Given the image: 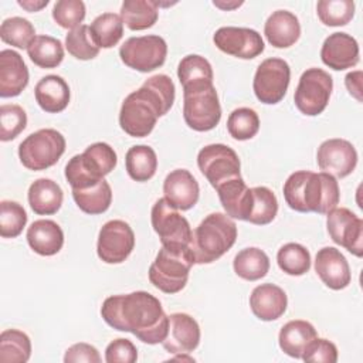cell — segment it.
Masks as SVG:
<instances>
[{
  "label": "cell",
  "instance_id": "cell-1",
  "mask_svg": "<svg viewBox=\"0 0 363 363\" xmlns=\"http://www.w3.org/2000/svg\"><path fill=\"white\" fill-rule=\"evenodd\" d=\"M101 316L111 328L130 332L147 345L162 343L169 329V316L160 301L146 291L108 296L101 306Z\"/></svg>",
  "mask_w": 363,
  "mask_h": 363
},
{
  "label": "cell",
  "instance_id": "cell-2",
  "mask_svg": "<svg viewBox=\"0 0 363 363\" xmlns=\"http://www.w3.org/2000/svg\"><path fill=\"white\" fill-rule=\"evenodd\" d=\"M176 88L170 77L156 74L147 78L142 86L130 92L122 102L119 125L132 138L147 136L157 119L173 106Z\"/></svg>",
  "mask_w": 363,
  "mask_h": 363
},
{
  "label": "cell",
  "instance_id": "cell-3",
  "mask_svg": "<svg viewBox=\"0 0 363 363\" xmlns=\"http://www.w3.org/2000/svg\"><path fill=\"white\" fill-rule=\"evenodd\" d=\"M284 199L295 211L328 214L339 204L340 190L329 173L298 170L284 183Z\"/></svg>",
  "mask_w": 363,
  "mask_h": 363
},
{
  "label": "cell",
  "instance_id": "cell-4",
  "mask_svg": "<svg viewBox=\"0 0 363 363\" xmlns=\"http://www.w3.org/2000/svg\"><path fill=\"white\" fill-rule=\"evenodd\" d=\"M237 240V224L224 213H211L193 231L190 248L196 264H210L221 258Z\"/></svg>",
  "mask_w": 363,
  "mask_h": 363
},
{
  "label": "cell",
  "instance_id": "cell-5",
  "mask_svg": "<svg viewBox=\"0 0 363 363\" xmlns=\"http://www.w3.org/2000/svg\"><path fill=\"white\" fill-rule=\"evenodd\" d=\"M118 162L116 152L105 142L89 145L84 153L72 156L65 164V179L72 190H85L96 186L109 174Z\"/></svg>",
  "mask_w": 363,
  "mask_h": 363
},
{
  "label": "cell",
  "instance_id": "cell-6",
  "mask_svg": "<svg viewBox=\"0 0 363 363\" xmlns=\"http://www.w3.org/2000/svg\"><path fill=\"white\" fill-rule=\"evenodd\" d=\"M194 264L196 259L190 247L162 245L149 267V281L164 294H177L186 286Z\"/></svg>",
  "mask_w": 363,
  "mask_h": 363
},
{
  "label": "cell",
  "instance_id": "cell-7",
  "mask_svg": "<svg viewBox=\"0 0 363 363\" xmlns=\"http://www.w3.org/2000/svg\"><path fill=\"white\" fill-rule=\"evenodd\" d=\"M65 138L57 129H40L30 133L18 145V157L28 170H45L60 160L65 152Z\"/></svg>",
  "mask_w": 363,
  "mask_h": 363
},
{
  "label": "cell",
  "instance_id": "cell-8",
  "mask_svg": "<svg viewBox=\"0 0 363 363\" xmlns=\"http://www.w3.org/2000/svg\"><path fill=\"white\" fill-rule=\"evenodd\" d=\"M332 89L333 79L325 69L308 68L302 72L295 89V106L306 116H316L326 109Z\"/></svg>",
  "mask_w": 363,
  "mask_h": 363
},
{
  "label": "cell",
  "instance_id": "cell-9",
  "mask_svg": "<svg viewBox=\"0 0 363 363\" xmlns=\"http://www.w3.org/2000/svg\"><path fill=\"white\" fill-rule=\"evenodd\" d=\"M183 118L197 132H207L218 125L221 105L214 85L183 92Z\"/></svg>",
  "mask_w": 363,
  "mask_h": 363
},
{
  "label": "cell",
  "instance_id": "cell-10",
  "mask_svg": "<svg viewBox=\"0 0 363 363\" xmlns=\"http://www.w3.org/2000/svg\"><path fill=\"white\" fill-rule=\"evenodd\" d=\"M167 44L156 34L130 37L119 48L122 62L139 72H150L166 61Z\"/></svg>",
  "mask_w": 363,
  "mask_h": 363
},
{
  "label": "cell",
  "instance_id": "cell-11",
  "mask_svg": "<svg viewBox=\"0 0 363 363\" xmlns=\"http://www.w3.org/2000/svg\"><path fill=\"white\" fill-rule=\"evenodd\" d=\"M150 221L163 247H190L193 231L187 218L164 197L153 204Z\"/></svg>",
  "mask_w": 363,
  "mask_h": 363
},
{
  "label": "cell",
  "instance_id": "cell-12",
  "mask_svg": "<svg viewBox=\"0 0 363 363\" xmlns=\"http://www.w3.org/2000/svg\"><path fill=\"white\" fill-rule=\"evenodd\" d=\"M289 81V64L282 58L272 57L264 60L258 65L252 81V89L259 102L274 105L284 99Z\"/></svg>",
  "mask_w": 363,
  "mask_h": 363
},
{
  "label": "cell",
  "instance_id": "cell-13",
  "mask_svg": "<svg viewBox=\"0 0 363 363\" xmlns=\"http://www.w3.org/2000/svg\"><path fill=\"white\" fill-rule=\"evenodd\" d=\"M197 166L214 189L227 180L241 177L238 155L234 149L223 143H211L200 149Z\"/></svg>",
  "mask_w": 363,
  "mask_h": 363
},
{
  "label": "cell",
  "instance_id": "cell-14",
  "mask_svg": "<svg viewBox=\"0 0 363 363\" xmlns=\"http://www.w3.org/2000/svg\"><path fill=\"white\" fill-rule=\"evenodd\" d=\"M135 248V233L123 220L106 221L98 234L96 254L106 264L123 262Z\"/></svg>",
  "mask_w": 363,
  "mask_h": 363
},
{
  "label": "cell",
  "instance_id": "cell-15",
  "mask_svg": "<svg viewBox=\"0 0 363 363\" xmlns=\"http://www.w3.org/2000/svg\"><path fill=\"white\" fill-rule=\"evenodd\" d=\"M328 233L332 241L356 257L363 255V221L346 207H335L328 213Z\"/></svg>",
  "mask_w": 363,
  "mask_h": 363
},
{
  "label": "cell",
  "instance_id": "cell-16",
  "mask_svg": "<svg viewBox=\"0 0 363 363\" xmlns=\"http://www.w3.org/2000/svg\"><path fill=\"white\" fill-rule=\"evenodd\" d=\"M213 41L220 51L241 60H252L265 48L261 34L247 27H220L214 33Z\"/></svg>",
  "mask_w": 363,
  "mask_h": 363
},
{
  "label": "cell",
  "instance_id": "cell-17",
  "mask_svg": "<svg viewBox=\"0 0 363 363\" xmlns=\"http://www.w3.org/2000/svg\"><path fill=\"white\" fill-rule=\"evenodd\" d=\"M316 162L322 172L343 179L354 170L357 152L349 140L333 138L320 143L316 152Z\"/></svg>",
  "mask_w": 363,
  "mask_h": 363
},
{
  "label": "cell",
  "instance_id": "cell-18",
  "mask_svg": "<svg viewBox=\"0 0 363 363\" xmlns=\"http://www.w3.org/2000/svg\"><path fill=\"white\" fill-rule=\"evenodd\" d=\"M200 343V326L197 320L183 312L172 313L169 316V329L164 340L162 342L163 347L172 353H190Z\"/></svg>",
  "mask_w": 363,
  "mask_h": 363
},
{
  "label": "cell",
  "instance_id": "cell-19",
  "mask_svg": "<svg viewBox=\"0 0 363 363\" xmlns=\"http://www.w3.org/2000/svg\"><path fill=\"white\" fill-rule=\"evenodd\" d=\"M315 271L320 281L333 291L345 289L352 281L347 259L335 247H323L318 251Z\"/></svg>",
  "mask_w": 363,
  "mask_h": 363
},
{
  "label": "cell",
  "instance_id": "cell-20",
  "mask_svg": "<svg viewBox=\"0 0 363 363\" xmlns=\"http://www.w3.org/2000/svg\"><path fill=\"white\" fill-rule=\"evenodd\" d=\"M320 58L326 67L335 71L352 68L359 62V44L347 33H332L322 44Z\"/></svg>",
  "mask_w": 363,
  "mask_h": 363
},
{
  "label": "cell",
  "instance_id": "cell-21",
  "mask_svg": "<svg viewBox=\"0 0 363 363\" xmlns=\"http://www.w3.org/2000/svg\"><path fill=\"white\" fill-rule=\"evenodd\" d=\"M164 199L177 210L186 211L199 201L200 187L194 176L186 169L172 170L163 182Z\"/></svg>",
  "mask_w": 363,
  "mask_h": 363
},
{
  "label": "cell",
  "instance_id": "cell-22",
  "mask_svg": "<svg viewBox=\"0 0 363 363\" xmlns=\"http://www.w3.org/2000/svg\"><path fill=\"white\" fill-rule=\"evenodd\" d=\"M288 306L285 291L275 284H261L250 295V308L252 313L265 322L281 318Z\"/></svg>",
  "mask_w": 363,
  "mask_h": 363
},
{
  "label": "cell",
  "instance_id": "cell-23",
  "mask_svg": "<svg viewBox=\"0 0 363 363\" xmlns=\"http://www.w3.org/2000/svg\"><path fill=\"white\" fill-rule=\"evenodd\" d=\"M28 85V68L23 57L14 50L0 52V96L11 98Z\"/></svg>",
  "mask_w": 363,
  "mask_h": 363
},
{
  "label": "cell",
  "instance_id": "cell-24",
  "mask_svg": "<svg viewBox=\"0 0 363 363\" xmlns=\"http://www.w3.org/2000/svg\"><path fill=\"white\" fill-rule=\"evenodd\" d=\"M264 34L272 47L288 48L299 40L301 24L294 13L288 10H277L267 18Z\"/></svg>",
  "mask_w": 363,
  "mask_h": 363
},
{
  "label": "cell",
  "instance_id": "cell-25",
  "mask_svg": "<svg viewBox=\"0 0 363 363\" xmlns=\"http://www.w3.org/2000/svg\"><path fill=\"white\" fill-rule=\"evenodd\" d=\"M34 96L38 106L44 112L58 113L68 106L71 92L67 81L62 77L45 75L37 82Z\"/></svg>",
  "mask_w": 363,
  "mask_h": 363
},
{
  "label": "cell",
  "instance_id": "cell-26",
  "mask_svg": "<svg viewBox=\"0 0 363 363\" xmlns=\"http://www.w3.org/2000/svg\"><path fill=\"white\" fill-rule=\"evenodd\" d=\"M30 248L43 257H51L64 245L62 228L52 220H35L27 230Z\"/></svg>",
  "mask_w": 363,
  "mask_h": 363
},
{
  "label": "cell",
  "instance_id": "cell-27",
  "mask_svg": "<svg viewBox=\"0 0 363 363\" xmlns=\"http://www.w3.org/2000/svg\"><path fill=\"white\" fill-rule=\"evenodd\" d=\"M28 204L38 216L55 214L64 200V193L60 184L51 179H37L28 187Z\"/></svg>",
  "mask_w": 363,
  "mask_h": 363
},
{
  "label": "cell",
  "instance_id": "cell-28",
  "mask_svg": "<svg viewBox=\"0 0 363 363\" xmlns=\"http://www.w3.org/2000/svg\"><path fill=\"white\" fill-rule=\"evenodd\" d=\"M216 191L228 217L244 220V221L247 220L250 199H251V189L245 184L242 177H235L221 183L216 189Z\"/></svg>",
  "mask_w": 363,
  "mask_h": 363
},
{
  "label": "cell",
  "instance_id": "cell-29",
  "mask_svg": "<svg viewBox=\"0 0 363 363\" xmlns=\"http://www.w3.org/2000/svg\"><path fill=\"white\" fill-rule=\"evenodd\" d=\"M318 336L315 326L302 319L289 320L285 323L278 336V343L281 350L295 359H301L305 347Z\"/></svg>",
  "mask_w": 363,
  "mask_h": 363
},
{
  "label": "cell",
  "instance_id": "cell-30",
  "mask_svg": "<svg viewBox=\"0 0 363 363\" xmlns=\"http://www.w3.org/2000/svg\"><path fill=\"white\" fill-rule=\"evenodd\" d=\"M177 77L183 92L213 85V68L208 60L199 54H189L179 62Z\"/></svg>",
  "mask_w": 363,
  "mask_h": 363
},
{
  "label": "cell",
  "instance_id": "cell-31",
  "mask_svg": "<svg viewBox=\"0 0 363 363\" xmlns=\"http://www.w3.org/2000/svg\"><path fill=\"white\" fill-rule=\"evenodd\" d=\"M157 17L159 6L153 0H125L121 6V18L132 31L150 28Z\"/></svg>",
  "mask_w": 363,
  "mask_h": 363
},
{
  "label": "cell",
  "instance_id": "cell-32",
  "mask_svg": "<svg viewBox=\"0 0 363 363\" xmlns=\"http://www.w3.org/2000/svg\"><path fill=\"white\" fill-rule=\"evenodd\" d=\"M126 172L135 182L150 180L157 170L156 152L147 145L132 146L125 156Z\"/></svg>",
  "mask_w": 363,
  "mask_h": 363
},
{
  "label": "cell",
  "instance_id": "cell-33",
  "mask_svg": "<svg viewBox=\"0 0 363 363\" xmlns=\"http://www.w3.org/2000/svg\"><path fill=\"white\" fill-rule=\"evenodd\" d=\"M233 268L240 278L245 281H258L269 271V258L262 250L248 247L234 257Z\"/></svg>",
  "mask_w": 363,
  "mask_h": 363
},
{
  "label": "cell",
  "instance_id": "cell-34",
  "mask_svg": "<svg viewBox=\"0 0 363 363\" xmlns=\"http://www.w3.org/2000/svg\"><path fill=\"white\" fill-rule=\"evenodd\" d=\"M278 213V200L274 191L265 186H257L251 189L250 208L247 220L255 225L269 224Z\"/></svg>",
  "mask_w": 363,
  "mask_h": 363
},
{
  "label": "cell",
  "instance_id": "cell-35",
  "mask_svg": "<svg viewBox=\"0 0 363 363\" xmlns=\"http://www.w3.org/2000/svg\"><path fill=\"white\" fill-rule=\"evenodd\" d=\"M30 60L40 68H55L64 60L62 43L51 35H37L27 48Z\"/></svg>",
  "mask_w": 363,
  "mask_h": 363
},
{
  "label": "cell",
  "instance_id": "cell-36",
  "mask_svg": "<svg viewBox=\"0 0 363 363\" xmlns=\"http://www.w3.org/2000/svg\"><path fill=\"white\" fill-rule=\"evenodd\" d=\"M72 197L79 210L95 216L105 213L112 203V189L109 183L102 179L96 186L85 190H72Z\"/></svg>",
  "mask_w": 363,
  "mask_h": 363
},
{
  "label": "cell",
  "instance_id": "cell-37",
  "mask_svg": "<svg viewBox=\"0 0 363 363\" xmlns=\"http://www.w3.org/2000/svg\"><path fill=\"white\" fill-rule=\"evenodd\" d=\"M31 356V340L23 330L6 329L0 335V362L26 363Z\"/></svg>",
  "mask_w": 363,
  "mask_h": 363
},
{
  "label": "cell",
  "instance_id": "cell-38",
  "mask_svg": "<svg viewBox=\"0 0 363 363\" xmlns=\"http://www.w3.org/2000/svg\"><path fill=\"white\" fill-rule=\"evenodd\" d=\"M94 41L99 48H112L123 35V21L119 14L104 13L94 18L89 26Z\"/></svg>",
  "mask_w": 363,
  "mask_h": 363
},
{
  "label": "cell",
  "instance_id": "cell-39",
  "mask_svg": "<svg viewBox=\"0 0 363 363\" xmlns=\"http://www.w3.org/2000/svg\"><path fill=\"white\" fill-rule=\"evenodd\" d=\"M277 262L285 274L299 277L311 269V254L306 247L298 242H288L278 250Z\"/></svg>",
  "mask_w": 363,
  "mask_h": 363
},
{
  "label": "cell",
  "instance_id": "cell-40",
  "mask_svg": "<svg viewBox=\"0 0 363 363\" xmlns=\"http://www.w3.org/2000/svg\"><path fill=\"white\" fill-rule=\"evenodd\" d=\"M34 26L23 17L6 18L0 26V38L16 48H28L35 38Z\"/></svg>",
  "mask_w": 363,
  "mask_h": 363
},
{
  "label": "cell",
  "instance_id": "cell-41",
  "mask_svg": "<svg viewBox=\"0 0 363 363\" xmlns=\"http://www.w3.org/2000/svg\"><path fill=\"white\" fill-rule=\"evenodd\" d=\"M67 51L77 60H92L99 54V47L92 38L91 28L86 24H81L68 31L65 37Z\"/></svg>",
  "mask_w": 363,
  "mask_h": 363
},
{
  "label": "cell",
  "instance_id": "cell-42",
  "mask_svg": "<svg viewBox=\"0 0 363 363\" xmlns=\"http://www.w3.org/2000/svg\"><path fill=\"white\" fill-rule=\"evenodd\" d=\"M316 13L325 26H346L354 16V3L352 0H319Z\"/></svg>",
  "mask_w": 363,
  "mask_h": 363
},
{
  "label": "cell",
  "instance_id": "cell-43",
  "mask_svg": "<svg viewBox=\"0 0 363 363\" xmlns=\"http://www.w3.org/2000/svg\"><path fill=\"white\" fill-rule=\"evenodd\" d=\"M227 130L237 140L252 139L259 130L258 113L251 108H237L227 119Z\"/></svg>",
  "mask_w": 363,
  "mask_h": 363
},
{
  "label": "cell",
  "instance_id": "cell-44",
  "mask_svg": "<svg viewBox=\"0 0 363 363\" xmlns=\"http://www.w3.org/2000/svg\"><path fill=\"white\" fill-rule=\"evenodd\" d=\"M26 224L27 213L20 203L11 200L0 203V235L3 238L18 237Z\"/></svg>",
  "mask_w": 363,
  "mask_h": 363
},
{
  "label": "cell",
  "instance_id": "cell-45",
  "mask_svg": "<svg viewBox=\"0 0 363 363\" xmlns=\"http://www.w3.org/2000/svg\"><path fill=\"white\" fill-rule=\"evenodd\" d=\"M27 126L26 111L16 104L0 106V140L9 142L16 139Z\"/></svg>",
  "mask_w": 363,
  "mask_h": 363
},
{
  "label": "cell",
  "instance_id": "cell-46",
  "mask_svg": "<svg viewBox=\"0 0 363 363\" xmlns=\"http://www.w3.org/2000/svg\"><path fill=\"white\" fill-rule=\"evenodd\" d=\"M85 4L81 0H58L52 7L54 21L67 30H72L85 18Z\"/></svg>",
  "mask_w": 363,
  "mask_h": 363
},
{
  "label": "cell",
  "instance_id": "cell-47",
  "mask_svg": "<svg viewBox=\"0 0 363 363\" xmlns=\"http://www.w3.org/2000/svg\"><path fill=\"white\" fill-rule=\"evenodd\" d=\"M302 360L318 362V363H336L337 347L333 342L322 337H315L303 350Z\"/></svg>",
  "mask_w": 363,
  "mask_h": 363
},
{
  "label": "cell",
  "instance_id": "cell-48",
  "mask_svg": "<svg viewBox=\"0 0 363 363\" xmlns=\"http://www.w3.org/2000/svg\"><path fill=\"white\" fill-rule=\"evenodd\" d=\"M138 359L136 346L125 337L112 340L105 349V360L108 363H133Z\"/></svg>",
  "mask_w": 363,
  "mask_h": 363
},
{
  "label": "cell",
  "instance_id": "cell-49",
  "mask_svg": "<svg viewBox=\"0 0 363 363\" xmlns=\"http://www.w3.org/2000/svg\"><path fill=\"white\" fill-rule=\"evenodd\" d=\"M64 362L65 363H78V362L99 363L101 356H99V352L95 346H92L89 343H85V342H79V343H75V345L69 346L65 350Z\"/></svg>",
  "mask_w": 363,
  "mask_h": 363
},
{
  "label": "cell",
  "instance_id": "cell-50",
  "mask_svg": "<svg viewBox=\"0 0 363 363\" xmlns=\"http://www.w3.org/2000/svg\"><path fill=\"white\" fill-rule=\"evenodd\" d=\"M346 88L349 94L356 98L359 102H362V71H352L345 78Z\"/></svg>",
  "mask_w": 363,
  "mask_h": 363
},
{
  "label": "cell",
  "instance_id": "cell-51",
  "mask_svg": "<svg viewBox=\"0 0 363 363\" xmlns=\"http://www.w3.org/2000/svg\"><path fill=\"white\" fill-rule=\"evenodd\" d=\"M17 4L23 9H26L27 11H40L41 9H44L48 4V0H40V1H33V0H18Z\"/></svg>",
  "mask_w": 363,
  "mask_h": 363
},
{
  "label": "cell",
  "instance_id": "cell-52",
  "mask_svg": "<svg viewBox=\"0 0 363 363\" xmlns=\"http://www.w3.org/2000/svg\"><path fill=\"white\" fill-rule=\"evenodd\" d=\"M242 3H244V1H231V3L223 1V0H214V1H213V4H214L216 7H218V9H221V10H233V9H237V7L242 6Z\"/></svg>",
  "mask_w": 363,
  "mask_h": 363
}]
</instances>
